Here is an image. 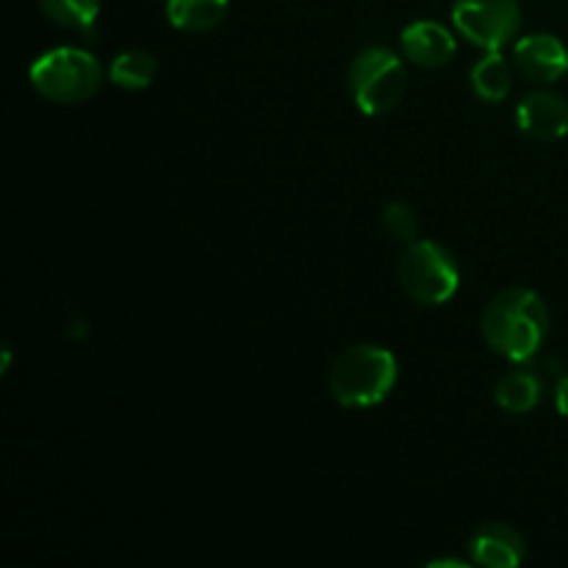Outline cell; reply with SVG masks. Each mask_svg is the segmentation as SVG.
Wrapping results in <instances>:
<instances>
[{
	"mask_svg": "<svg viewBox=\"0 0 568 568\" xmlns=\"http://www.w3.org/2000/svg\"><path fill=\"white\" fill-rule=\"evenodd\" d=\"M549 322L552 316L541 294L527 286H510L486 305L480 331L494 353L510 364H527L547 342Z\"/></svg>",
	"mask_w": 568,
	"mask_h": 568,
	"instance_id": "1",
	"label": "cell"
},
{
	"mask_svg": "<svg viewBox=\"0 0 568 568\" xmlns=\"http://www.w3.org/2000/svg\"><path fill=\"white\" fill-rule=\"evenodd\" d=\"M399 364L381 344H355L336 355L327 375L333 399L344 408H375L394 392Z\"/></svg>",
	"mask_w": 568,
	"mask_h": 568,
	"instance_id": "2",
	"label": "cell"
},
{
	"mask_svg": "<svg viewBox=\"0 0 568 568\" xmlns=\"http://www.w3.org/2000/svg\"><path fill=\"white\" fill-rule=\"evenodd\" d=\"M31 87L44 100L59 105H75L92 98L103 83V67L89 50L61 44L39 55L28 70Z\"/></svg>",
	"mask_w": 568,
	"mask_h": 568,
	"instance_id": "3",
	"label": "cell"
},
{
	"mask_svg": "<svg viewBox=\"0 0 568 568\" xmlns=\"http://www.w3.org/2000/svg\"><path fill=\"white\" fill-rule=\"evenodd\" d=\"M408 83V70L399 53L386 44L364 48L347 70V89L361 114L383 116L399 105Z\"/></svg>",
	"mask_w": 568,
	"mask_h": 568,
	"instance_id": "4",
	"label": "cell"
},
{
	"mask_svg": "<svg viewBox=\"0 0 568 568\" xmlns=\"http://www.w3.org/2000/svg\"><path fill=\"white\" fill-rule=\"evenodd\" d=\"M397 277L405 294L419 305L449 303L460 288L458 261L444 244L433 239H416L403 250Z\"/></svg>",
	"mask_w": 568,
	"mask_h": 568,
	"instance_id": "5",
	"label": "cell"
},
{
	"mask_svg": "<svg viewBox=\"0 0 568 568\" xmlns=\"http://www.w3.org/2000/svg\"><path fill=\"white\" fill-rule=\"evenodd\" d=\"M453 26L480 50H505L519 39V0H453Z\"/></svg>",
	"mask_w": 568,
	"mask_h": 568,
	"instance_id": "6",
	"label": "cell"
},
{
	"mask_svg": "<svg viewBox=\"0 0 568 568\" xmlns=\"http://www.w3.org/2000/svg\"><path fill=\"white\" fill-rule=\"evenodd\" d=\"M514 67L536 83H555L568 72V48L555 33H527L514 42Z\"/></svg>",
	"mask_w": 568,
	"mask_h": 568,
	"instance_id": "7",
	"label": "cell"
},
{
	"mask_svg": "<svg viewBox=\"0 0 568 568\" xmlns=\"http://www.w3.org/2000/svg\"><path fill=\"white\" fill-rule=\"evenodd\" d=\"M516 122L521 133L536 142H560L568 136V103L564 94L536 89L516 105Z\"/></svg>",
	"mask_w": 568,
	"mask_h": 568,
	"instance_id": "8",
	"label": "cell"
},
{
	"mask_svg": "<svg viewBox=\"0 0 568 568\" xmlns=\"http://www.w3.org/2000/svg\"><path fill=\"white\" fill-rule=\"evenodd\" d=\"M403 44V55L416 67H425V70H438V67H447L449 61L458 53V39L449 31L447 26L436 20H416L399 37Z\"/></svg>",
	"mask_w": 568,
	"mask_h": 568,
	"instance_id": "9",
	"label": "cell"
},
{
	"mask_svg": "<svg viewBox=\"0 0 568 568\" xmlns=\"http://www.w3.org/2000/svg\"><path fill=\"white\" fill-rule=\"evenodd\" d=\"M469 558L486 568H516L525 564L527 544L521 532L505 521H488L471 532Z\"/></svg>",
	"mask_w": 568,
	"mask_h": 568,
	"instance_id": "10",
	"label": "cell"
},
{
	"mask_svg": "<svg viewBox=\"0 0 568 568\" xmlns=\"http://www.w3.org/2000/svg\"><path fill=\"white\" fill-rule=\"evenodd\" d=\"M544 397V381L538 372L532 369H510L508 375L499 377V383L494 386V399L503 410L508 414H530L538 408Z\"/></svg>",
	"mask_w": 568,
	"mask_h": 568,
	"instance_id": "11",
	"label": "cell"
},
{
	"mask_svg": "<svg viewBox=\"0 0 568 568\" xmlns=\"http://www.w3.org/2000/svg\"><path fill=\"white\" fill-rule=\"evenodd\" d=\"M231 0H166V20L186 33L214 31L225 22Z\"/></svg>",
	"mask_w": 568,
	"mask_h": 568,
	"instance_id": "12",
	"label": "cell"
},
{
	"mask_svg": "<svg viewBox=\"0 0 568 568\" xmlns=\"http://www.w3.org/2000/svg\"><path fill=\"white\" fill-rule=\"evenodd\" d=\"M469 81L483 103H503L510 94V81H514L510 61L505 59L503 50H488V53L471 67Z\"/></svg>",
	"mask_w": 568,
	"mask_h": 568,
	"instance_id": "13",
	"label": "cell"
},
{
	"mask_svg": "<svg viewBox=\"0 0 568 568\" xmlns=\"http://www.w3.org/2000/svg\"><path fill=\"white\" fill-rule=\"evenodd\" d=\"M155 70H159V64H155L153 53L142 48H128L111 61L109 81L114 87L128 89V92H139V89H148L153 83Z\"/></svg>",
	"mask_w": 568,
	"mask_h": 568,
	"instance_id": "14",
	"label": "cell"
},
{
	"mask_svg": "<svg viewBox=\"0 0 568 568\" xmlns=\"http://www.w3.org/2000/svg\"><path fill=\"white\" fill-rule=\"evenodd\" d=\"M100 6L103 0H39V9L50 22L81 33L94 31L100 20Z\"/></svg>",
	"mask_w": 568,
	"mask_h": 568,
	"instance_id": "15",
	"label": "cell"
},
{
	"mask_svg": "<svg viewBox=\"0 0 568 568\" xmlns=\"http://www.w3.org/2000/svg\"><path fill=\"white\" fill-rule=\"evenodd\" d=\"M383 227H386V233L392 239H397V242H416L419 239V216L414 214V209L405 203H399V200H394V203H388L386 209H383Z\"/></svg>",
	"mask_w": 568,
	"mask_h": 568,
	"instance_id": "16",
	"label": "cell"
},
{
	"mask_svg": "<svg viewBox=\"0 0 568 568\" xmlns=\"http://www.w3.org/2000/svg\"><path fill=\"white\" fill-rule=\"evenodd\" d=\"M555 408L564 419H568V375L560 377L558 386H555Z\"/></svg>",
	"mask_w": 568,
	"mask_h": 568,
	"instance_id": "17",
	"label": "cell"
},
{
	"mask_svg": "<svg viewBox=\"0 0 568 568\" xmlns=\"http://www.w3.org/2000/svg\"><path fill=\"white\" fill-rule=\"evenodd\" d=\"M442 566H455V568H466L464 560H453V558H444V560H433L430 568H442Z\"/></svg>",
	"mask_w": 568,
	"mask_h": 568,
	"instance_id": "18",
	"label": "cell"
},
{
	"mask_svg": "<svg viewBox=\"0 0 568 568\" xmlns=\"http://www.w3.org/2000/svg\"><path fill=\"white\" fill-rule=\"evenodd\" d=\"M9 364H11V349L3 347V372L9 369Z\"/></svg>",
	"mask_w": 568,
	"mask_h": 568,
	"instance_id": "19",
	"label": "cell"
}]
</instances>
